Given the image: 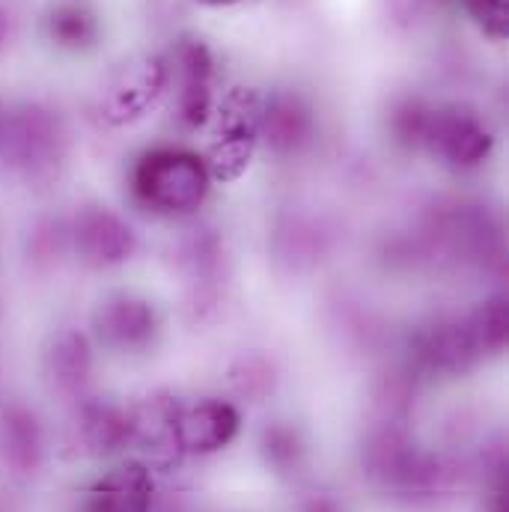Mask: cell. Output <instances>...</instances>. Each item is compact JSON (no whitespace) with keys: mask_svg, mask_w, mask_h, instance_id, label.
<instances>
[{"mask_svg":"<svg viewBox=\"0 0 509 512\" xmlns=\"http://www.w3.org/2000/svg\"><path fill=\"white\" fill-rule=\"evenodd\" d=\"M471 21L495 42L507 39L509 33V6L507 0H462Z\"/></svg>","mask_w":509,"mask_h":512,"instance_id":"obj_17","label":"cell"},{"mask_svg":"<svg viewBox=\"0 0 509 512\" xmlns=\"http://www.w3.org/2000/svg\"><path fill=\"white\" fill-rule=\"evenodd\" d=\"M149 507L152 477L143 465L128 462L93 486L84 512H149Z\"/></svg>","mask_w":509,"mask_h":512,"instance_id":"obj_10","label":"cell"},{"mask_svg":"<svg viewBox=\"0 0 509 512\" xmlns=\"http://www.w3.org/2000/svg\"><path fill=\"white\" fill-rule=\"evenodd\" d=\"M242 429V414L233 402L200 399L188 408H176L173 447L191 456H209L233 444Z\"/></svg>","mask_w":509,"mask_h":512,"instance_id":"obj_6","label":"cell"},{"mask_svg":"<svg viewBox=\"0 0 509 512\" xmlns=\"http://www.w3.org/2000/svg\"><path fill=\"white\" fill-rule=\"evenodd\" d=\"M3 39H6V18H3V12H0V45H3Z\"/></svg>","mask_w":509,"mask_h":512,"instance_id":"obj_21","label":"cell"},{"mask_svg":"<svg viewBox=\"0 0 509 512\" xmlns=\"http://www.w3.org/2000/svg\"><path fill=\"white\" fill-rule=\"evenodd\" d=\"M48 364L51 373L60 384H78L87 379L90 373V346L81 334L66 331L54 340L51 352H48Z\"/></svg>","mask_w":509,"mask_h":512,"instance_id":"obj_15","label":"cell"},{"mask_svg":"<svg viewBox=\"0 0 509 512\" xmlns=\"http://www.w3.org/2000/svg\"><path fill=\"white\" fill-rule=\"evenodd\" d=\"M3 432H6V453L12 462L18 465H33L36 462V453H39V435H36V426H33V417L27 414H9L3 420Z\"/></svg>","mask_w":509,"mask_h":512,"instance_id":"obj_16","label":"cell"},{"mask_svg":"<svg viewBox=\"0 0 509 512\" xmlns=\"http://www.w3.org/2000/svg\"><path fill=\"white\" fill-rule=\"evenodd\" d=\"M426 117H429V108L420 105V102H405L402 108L393 111V131L402 143H411V146H420L423 143V128H426Z\"/></svg>","mask_w":509,"mask_h":512,"instance_id":"obj_18","label":"cell"},{"mask_svg":"<svg viewBox=\"0 0 509 512\" xmlns=\"http://www.w3.org/2000/svg\"><path fill=\"white\" fill-rule=\"evenodd\" d=\"M453 167H480L495 146L489 126L468 108H429L423 143Z\"/></svg>","mask_w":509,"mask_h":512,"instance_id":"obj_5","label":"cell"},{"mask_svg":"<svg viewBox=\"0 0 509 512\" xmlns=\"http://www.w3.org/2000/svg\"><path fill=\"white\" fill-rule=\"evenodd\" d=\"M200 3H206V6H236L242 0H200Z\"/></svg>","mask_w":509,"mask_h":512,"instance_id":"obj_20","label":"cell"},{"mask_svg":"<svg viewBox=\"0 0 509 512\" xmlns=\"http://www.w3.org/2000/svg\"><path fill=\"white\" fill-rule=\"evenodd\" d=\"M69 239L78 259L90 268H111L134 254V233L126 221L105 206H84L72 218Z\"/></svg>","mask_w":509,"mask_h":512,"instance_id":"obj_7","label":"cell"},{"mask_svg":"<svg viewBox=\"0 0 509 512\" xmlns=\"http://www.w3.org/2000/svg\"><path fill=\"white\" fill-rule=\"evenodd\" d=\"M465 319H468V328H471V337H474L480 355H495L507 346L509 310L504 298H492V301L480 304Z\"/></svg>","mask_w":509,"mask_h":512,"instance_id":"obj_14","label":"cell"},{"mask_svg":"<svg viewBox=\"0 0 509 512\" xmlns=\"http://www.w3.org/2000/svg\"><path fill=\"white\" fill-rule=\"evenodd\" d=\"M262 108L265 99L248 87H239L221 99V105L212 111V137L206 158L209 176L236 179L248 167L262 128Z\"/></svg>","mask_w":509,"mask_h":512,"instance_id":"obj_2","label":"cell"},{"mask_svg":"<svg viewBox=\"0 0 509 512\" xmlns=\"http://www.w3.org/2000/svg\"><path fill=\"white\" fill-rule=\"evenodd\" d=\"M81 438L93 453H108L131 438V420L111 405H90L81 414Z\"/></svg>","mask_w":509,"mask_h":512,"instance_id":"obj_13","label":"cell"},{"mask_svg":"<svg viewBox=\"0 0 509 512\" xmlns=\"http://www.w3.org/2000/svg\"><path fill=\"white\" fill-rule=\"evenodd\" d=\"M429 0H390V9L399 21H414Z\"/></svg>","mask_w":509,"mask_h":512,"instance_id":"obj_19","label":"cell"},{"mask_svg":"<svg viewBox=\"0 0 509 512\" xmlns=\"http://www.w3.org/2000/svg\"><path fill=\"white\" fill-rule=\"evenodd\" d=\"M170 69L164 57H131L120 63L99 90V117L111 126L140 120L164 93Z\"/></svg>","mask_w":509,"mask_h":512,"instance_id":"obj_4","label":"cell"},{"mask_svg":"<svg viewBox=\"0 0 509 512\" xmlns=\"http://www.w3.org/2000/svg\"><path fill=\"white\" fill-rule=\"evenodd\" d=\"M313 134V117L295 96H274L262 108L259 137L268 140L274 152H295Z\"/></svg>","mask_w":509,"mask_h":512,"instance_id":"obj_11","label":"cell"},{"mask_svg":"<svg viewBox=\"0 0 509 512\" xmlns=\"http://www.w3.org/2000/svg\"><path fill=\"white\" fill-rule=\"evenodd\" d=\"M209 167L185 149H152L131 173L134 197L158 215H191L209 197Z\"/></svg>","mask_w":509,"mask_h":512,"instance_id":"obj_1","label":"cell"},{"mask_svg":"<svg viewBox=\"0 0 509 512\" xmlns=\"http://www.w3.org/2000/svg\"><path fill=\"white\" fill-rule=\"evenodd\" d=\"M63 158L60 120L39 108L24 105L0 117V161L24 176H42Z\"/></svg>","mask_w":509,"mask_h":512,"instance_id":"obj_3","label":"cell"},{"mask_svg":"<svg viewBox=\"0 0 509 512\" xmlns=\"http://www.w3.org/2000/svg\"><path fill=\"white\" fill-rule=\"evenodd\" d=\"M173 75L179 78V117L191 128L206 126L215 111V57L197 39H182L173 48Z\"/></svg>","mask_w":509,"mask_h":512,"instance_id":"obj_8","label":"cell"},{"mask_svg":"<svg viewBox=\"0 0 509 512\" xmlns=\"http://www.w3.org/2000/svg\"><path fill=\"white\" fill-rule=\"evenodd\" d=\"M48 36L60 48H90L99 36V18L84 0H60L45 18Z\"/></svg>","mask_w":509,"mask_h":512,"instance_id":"obj_12","label":"cell"},{"mask_svg":"<svg viewBox=\"0 0 509 512\" xmlns=\"http://www.w3.org/2000/svg\"><path fill=\"white\" fill-rule=\"evenodd\" d=\"M155 328H158L155 310L143 298L117 295V298H108L96 313V331L102 343L111 349H123V352L143 349L152 340Z\"/></svg>","mask_w":509,"mask_h":512,"instance_id":"obj_9","label":"cell"}]
</instances>
